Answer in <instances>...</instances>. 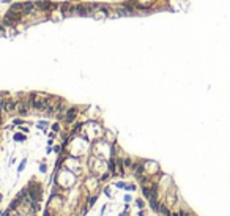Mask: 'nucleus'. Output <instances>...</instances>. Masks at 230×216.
I'll use <instances>...</instances> for the list:
<instances>
[{
	"label": "nucleus",
	"instance_id": "obj_1",
	"mask_svg": "<svg viewBox=\"0 0 230 216\" xmlns=\"http://www.w3.org/2000/svg\"><path fill=\"white\" fill-rule=\"evenodd\" d=\"M27 188H28V197H30V200H35V202H39V200H41V197H43V189H41V186L32 183V185H28Z\"/></svg>",
	"mask_w": 230,
	"mask_h": 216
},
{
	"label": "nucleus",
	"instance_id": "obj_2",
	"mask_svg": "<svg viewBox=\"0 0 230 216\" xmlns=\"http://www.w3.org/2000/svg\"><path fill=\"white\" fill-rule=\"evenodd\" d=\"M76 115H77V109H76V107H71V109L68 111V114H66V122H68V123H71V122L76 118Z\"/></svg>",
	"mask_w": 230,
	"mask_h": 216
},
{
	"label": "nucleus",
	"instance_id": "obj_3",
	"mask_svg": "<svg viewBox=\"0 0 230 216\" xmlns=\"http://www.w3.org/2000/svg\"><path fill=\"white\" fill-rule=\"evenodd\" d=\"M159 211H161V213L164 215V216H172L170 210H169V208L166 207V205H162V204H161V207H159Z\"/></svg>",
	"mask_w": 230,
	"mask_h": 216
},
{
	"label": "nucleus",
	"instance_id": "obj_4",
	"mask_svg": "<svg viewBox=\"0 0 230 216\" xmlns=\"http://www.w3.org/2000/svg\"><path fill=\"white\" fill-rule=\"evenodd\" d=\"M136 207H137L139 210H144V208H145V202H144V199H136Z\"/></svg>",
	"mask_w": 230,
	"mask_h": 216
},
{
	"label": "nucleus",
	"instance_id": "obj_5",
	"mask_svg": "<svg viewBox=\"0 0 230 216\" xmlns=\"http://www.w3.org/2000/svg\"><path fill=\"white\" fill-rule=\"evenodd\" d=\"M104 194L107 196V197H112V196H110V194H112V189H110V186H106V188H104Z\"/></svg>",
	"mask_w": 230,
	"mask_h": 216
},
{
	"label": "nucleus",
	"instance_id": "obj_6",
	"mask_svg": "<svg viewBox=\"0 0 230 216\" xmlns=\"http://www.w3.org/2000/svg\"><path fill=\"white\" fill-rule=\"evenodd\" d=\"M14 141L22 142V141H25V136H22V134H16V136H14Z\"/></svg>",
	"mask_w": 230,
	"mask_h": 216
},
{
	"label": "nucleus",
	"instance_id": "obj_7",
	"mask_svg": "<svg viewBox=\"0 0 230 216\" xmlns=\"http://www.w3.org/2000/svg\"><path fill=\"white\" fill-rule=\"evenodd\" d=\"M96 199H98V196H93V197H90V200H88V205H90V207H92V205L96 202Z\"/></svg>",
	"mask_w": 230,
	"mask_h": 216
},
{
	"label": "nucleus",
	"instance_id": "obj_8",
	"mask_svg": "<svg viewBox=\"0 0 230 216\" xmlns=\"http://www.w3.org/2000/svg\"><path fill=\"white\" fill-rule=\"evenodd\" d=\"M24 167H25V159H24V161H22V162H21V164H19V167H18V170H19V172H22V170H24Z\"/></svg>",
	"mask_w": 230,
	"mask_h": 216
},
{
	"label": "nucleus",
	"instance_id": "obj_9",
	"mask_svg": "<svg viewBox=\"0 0 230 216\" xmlns=\"http://www.w3.org/2000/svg\"><path fill=\"white\" fill-rule=\"evenodd\" d=\"M52 129H54V131H58V129H60V125H58V123L52 125Z\"/></svg>",
	"mask_w": 230,
	"mask_h": 216
},
{
	"label": "nucleus",
	"instance_id": "obj_10",
	"mask_svg": "<svg viewBox=\"0 0 230 216\" xmlns=\"http://www.w3.org/2000/svg\"><path fill=\"white\" fill-rule=\"evenodd\" d=\"M46 169H47V167H46V164H41V167H39V170H41V172H46Z\"/></svg>",
	"mask_w": 230,
	"mask_h": 216
},
{
	"label": "nucleus",
	"instance_id": "obj_11",
	"mask_svg": "<svg viewBox=\"0 0 230 216\" xmlns=\"http://www.w3.org/2000/svg\"><path fill=\"white\" fill-rule=\"evenodd\" d=\"M125 202H131V196H125Z\"/></svg>",
	"mask_w": 230,
	"mask_h": 216
},
{
	"label": "nucleus",
	"instance_id": "obj_12",
	"mask_svg": "<svg viewBox=\"0 0 230 216\" xmlns=\"http://www.w3.org/2000/svg\"><path fill=\"white\" fill-rule=\"evenodd\" d=\"M51 215H52V213H51L49 210H46V211H44V216H51Z\"/></svg>",
	"mask_w": 230,
	"mask_h": 216
},
{
	"label": "nucleus",
	"instance_id": "obj_13",
	"mask_svg": "<svg viewBox=\"0 0 230 216\" xmlns=\"http://www.w3.org/2000/svg\"><path fill=\"white\" fill-rule=\"evenodd\" d=\"M137 216H145V213H144V210H140V211H139V213H137Z\"/></svg>",
	"mask_w": 230,
	"mask_h": 216
},
{
	"label": "nucleus",
	"instance_id": "obj_14",
	"mask_svg": "<svg viewBox=\"0 0 230 216\" xmlns=\"http://www.w3.org/2000/svg\"><path fill=\"white\" fill-rule=\"evenodd\" d=\"M172 216H180V213H172Z\"/></svg>",
	"mask_w": 230,
	"mask_h": 216
},
{
	"label": "nucleus",
	"instance_id": "obj_15",
	"mask_svg": "<svg viewBox=\"0 0 230 216\" xmlns=\"http://www.w3.org/2000/svg\"><path fill=\"white\" fill-rule=\"evenodd\" d=\"M2 200H3V196H2V194H0V202H2Z\"/></svg>",
	"mask_w": 230,
	"mask_h": 216
}]
</instances>
